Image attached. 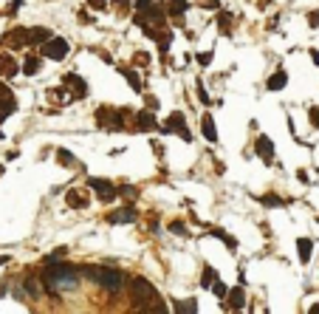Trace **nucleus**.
<instances>
[{"label": "nucleus", "mask_w": 319, "mask_h": 314, "mask_svg": "<svg viewBox=\"0 0 319 314\" xmlns=\"http://www.w3.org/2000/svg\"><path fill=\"white\" fill-rule=\"evenodd\" d=\"M40 280H43V292H48L51 297H60L62 292L79 286V269L62 261H45V272Z\"/></svg>", "instance_id": "obj_1"}, {"label": "nucleus", "mask_w": 319, "mask_h": 314, "mask_svg": "<svg viewBox=\"0 0 319 314\" xmlns=\"http://www.w3.org/2000/svg\"><path fill=\"white\" fill-rule=\"evenodd\" d=\"M127 292H130V297H133V303H136L138 312H167L164 300H161V295L155 292V286L150 283V280L130 278L127 280Z\"/></svg>", "instance_id": "obj_2"}, {"label": "nucleus", "mask_w": 319, "mask_h": 314, "mask_svg": "<svg viewBox=\"0 0 319 314\" xmlns=\"http://www.w3.org/2000/svg\"><path fill=\"white\" fill-rule=\"evenodd\" d=\"M79 275L91 278L96 286H102L110 295H119L124 289V275L119 269H110V266H79Z\"/></svg>", "instance_id": "obj_3"}, {"label": "nucleus", "mask_w": 319, "mask_h": 314, "mask_svg": "<svg viewBox=\"0 0 319 314\" xmlns=\"http://www.w3.org/2000/svg\"><path fill=\"white\" fill-rule=\"evenodd\" d=\"M124 116H130V111H124V108H99L96 111V122H99V128H105V131H124Z\"/></svg>", "instance_id": "obj_4"}, {"label": "nucleus", "mask_w": 319, "mask_h": 314, "mask_svg": "<svg viewBox=\"0 0 319 314\" xmlns=\"http://www.w3.org/2000/svg\"><path fill=\"white\" fill-rule=\"evenodd\" d=\"M161 133H175V136H181L187 145L192 142V133H190V128H187V116L181 114V111H173V114L167 116V125L164 128H158Z\"/></svg>", "instance_id": "obj_5"}, {"label": "nucleus", "mask_w": 319, "mask_h": 314, "mask_svg": "<svg viewBox=\"0 0 319 314\" xmlns=\"http://www.w3.org/2000/svg\"><path fill=\"white\" fill-rule=\"evenodd\" d=\"M71 51V45H68V40L65 37H48L43 43V57L45 60H54V62H60V60H65V54Z\"/></svg>", "instance_id": "obj_6"}, {"label": "nucleus", "mask_w": 319, "mask_h": 314, "mask_svg": "<svg viewBox=\"0 0 319 314\" xmlns=\"http://www.w3.org/2000/svg\"><path fill=\"white\" fill-rule=\"evenodd\" d=\"M88 187H91V190H96L99 201H105V204H110V201L119 198V187H116V184H110L107 178H88Z\"/></svg>", "instance_id": "obj_7"}, {"label": "nucleus", "mask_w": 319, "mask_h": 314, "mask_svg": "<svg viewBox=\"0 0 319 314\" xmlns=\"http://www.w3.org/2000/svg\"><path fill=\"white\" fill-rule=\"evenodd\" d=\"M62 88L71 94V99H74V102L88 96V82L79 77V74H65V77H62Z\"/></svg>", "instance_id": "obj_8"}, {"label": "nucleus", "mask_w": 319, "mask_h": 314, "mask_svg": "<svg viewBox=\"0 0 319 314\" xmlns=\"http://www.w3.org/2000/svg\"><path fill=\"white\" fill-rule=\"evenodd\" d=\"M133 122H136L133 128H136V131H141V133H153V131H158V128H161V125L155 122V114L150 111V108L133 116Z\"/></svg>", "instance_id": "obj_9"}, {"label": "nucleus", "mask_w": 319, "mask_h": 314, "mask_svg": "<svg viewBox=\"0 0 319 314\" xmlns=\"http://www.w3.org/2000/svg\"><path fill=\"white\" fill-rule=\"evenodd\" d=\"M14 111H17V99H14V94H11L9 85L0 82V116L6 119V116H11Z\"/></svg>", "instance_id": "obj_10"}, {"label": "nucleus", "mask_w": 319, "mask_h": 314, "mask_svg": "<svg viewBox=\"0 0 319 314\" xmlns=\"http://www.w3.org/2000/svg\"><path fill=\"white\" fill-rule=\"evenodd\" d=\"M226 303H223V309H232V312H240L243 309V303H246V292H243V286H234V289H229L226 292Z\"/></svg>", "instance_id": "obj_11"}, {"label": "nucleus", "mask_w": 319, "mask_h": 314, "mask_svg": "<svg viewBox=\"0 0 319 314\" xmlns=\"http://www.w3.org/2000/svg\"><path fill=\"white\" fill-rule=\"evenodd\" d=\"M26 34H28V28L17 26V28H11L9 34L3 37L0 43L3 45H9V48H26Z\"/></svg>", "instance_id": "obj_12"}, {"label": "nucleus", "mask_w": 319, "mask_h": 314, "mask_svg": "<svg viewBox=\"0 0 319 314\" xmlns=\"http://www.w3.org/2000/svg\"><path fill=\"white\" fill-rule=\"evenodd\" d=\"M254 153H257L266 164H271V161H274V145H271V139H268V136H257V142H254Z\"/></svg>", "instance_id": "obj_13"}, {"label": "nucleus", "mask_w": 319, "mask_h": 314, "mask_svg": "<svg viewBox=\"0 0 319 314\" xmlns=\"http://www.w3.org/2000/svg\"><path fill=\"white\" fill-rule=\"evenodd\" d=\"M65 201H68V207H74V209H85L88 204H91L88 190H79V187H74V190L65 192Z\"/></svg>", "instance_id": "obj_14"}, {"label": "nucleus", "mask_w": 319, "mask_h": 314, "mask_svg": "<svg viewBox=\"0 0 319 314\" xmlns=\"http://www.w3.org/2000/svg\"><path fill=\"white\" fill-rule=\"evenodd\" d=\"M107 221H110V224H133V221H138V212L133 207H121V209H116V212H110Z\"/></svg>", "instance_id": "obj_15"}, {"label": "nucleus", "mask_w": 319, "mask_h": 314, "mask_svg": "<svg viewBox=\"0 0 319 314\" xmlns=\"http://www.w3.org/2000/svg\"><path fill=\"white\" fill-rule=\"evenodd\" d=\"M51 37V28H45V26H34V28H28V34H26V45H43L45 40Z\"/></svg>", "instance_id": "obj_16"}, {"label": "nucleus", "mask_w": 319, "mask_h": 314, "mask_svg": "<svg viewBox=\"0 0 319 314\" xmlns=\"http://www.w3.org/2000/svg\"><path fill=\"white\" fill-rule=\"evenodd\" d=\"M17 60L11 54H0V77H17Z\"/></svg>", "instance_id": "obj_17"}, {"label": "nucleus", "mask_w": 319, "mask_h": 314, "mask_svg": "<svg viewBox=\"0 0 319 314\" xmlns=\"http://www.w3.org/2000/svg\"><path fill=\"white\" fill-rule=\"evenodd\" d=\"M201 133L207 136L212 145L217 142V128H215V119H212V114H204L201 116Z\"/></svg>", "instance_id": "obj_18"}, {"label": "nucleus", "mask_w": 319, "mask_h": 314, "mask_svg": "<svg viewBox=\"0 0 319 314\" xmlns=\"http://www.w3.org/2000/svg\"><path fill=\"white\" fill-rule=\"evenodd\" d=\"M288 85V74H285L283 68H277L271 77H268V82H266V88L268 91H283V88Z\"/></svg>", "instance_id": "obj_19"}, {"label": "nucleus", "mask_w": 319, "mask_h": 314, "mask_svg": "<svg viewBox=\"0 0 319 314\" xmlns=\"http://www.w3.org/2000/svg\"><path fill=\"white\" fill-rule=\"evenodd\" d=\"M40 68H43V57H37V54H26V60H23V74H26V77H34Z\"/></svg>", "instance_id": "obj_20"}, {"label": "nucleus", "mask_w": 319, "mask_h": 314, "mask_svg": "<svg viewBox=\"0 0 319 314\" xmlns=\"http://www.w3.org/2000/svg\"><path fill=\"white\" fill-rule=\"evenodd\" d=\"M297 252H300V263H308L314 255V241L311 238H297Z\"/></svg>", "instance_id": "obj_21"}, {"label": "nucleus", "mask_w": 319, "mask_h": 314, "mask_svg": "<svg viewBox=\"0 0 319 314\" xmlns=\"http://www.w3.org/2000/svg\"><path fill=\"white\" fill-rule=\"evenodd\" d=\"M57 164L65 167V170H74V167H79V161H77V156H74L71 150L60 148V150H57Z\"/></svg>", "instance_id": "obj_22"}, {"label": "nucleus", "mask_w": 319, "mask_h": 314, "mask_svg": "<svg viewBox=\"0 0 319 314\" xmlns=\"http://www.w3.org/2000/svg\"><path fill=\"white\" fill-rule=\"evenodd\" d=\"M167 14H173V17H184L187 9H190V0H167Z\"/></svg>", "instance_id": "obj_23"}, {"label": "nucleus", "mask_w": 319, "mask_h": 314, "mask_svg": "<svg viewBox=\"0 0 319 314\" xmlns=\"http://www.w3.org/2000/svg\"><path fill=\"white\" fill-rule=\"evenodd\" d=\"M45 99H54V102H60V105L74 102V99H71V94L65 91V88H51V91H45Z\"/></svg>", "instance_id": "obj_24"}, {"label": "nucleus", "mask_w": 319, "mask_h": 314, "mask_svg": "<svg viewBox=\"0 0 319 314\" xmlns=\"http://www.w3.org/2000/svg\"><path fill=\"white\" fill-rule=\"evenodd\" d=\"M217 28H220V34H223V37L232 34V14L220 11V14H217Z\"/></svg>", "instance_id": "obj_25"}, {"label": "nucleus", "mask_w": 319, "mask_h": 314, "mask_svg": "<svg viewBox=\"0 0 319 314\" xmlns=\"http://www.w3.org/2000/svg\"><path fill=\"white\" fill-rule=\"evenodd\" d=\"M23 286H26V292L31 297H40V295H43V286H37V278H26V280H23Z\"/></svg>", "instance_id": "obj_26"}, {"label": "nucleus", "mask_w": 319, "mask_h": 314, "mask_svg": "<svg viewBox=\"0 0 319 314\" xmlns=\"http://www.w3.org/2000/svg\"><path fill=\"white\" fill-rule=\"evenodd\" d=\"M175 312H187V314H195L198 312V306H195V300H178V303H175Z\"/></svg>", "instance_id": "obj_27"}, {"label": "nucleus", "mask_w": 319, "mask_h": 314, "mask_svg": "<svg viewBox=\"0 0 319 314\" xmlns=\"http://www.w3.org/2000/svg\"><path fill=\"white\" fill-rule=\"evenodd\" d=\"M215 280H217V272L212 269V266H207V269H204V275H201V286L207 289V286H212Z\"/></svg>", "instance_id": "obj_28"}, {"label": "nucleus", "mask_w": 319, "mask_h": 314, "mask_svg": "<svg viewBox=\"0 0 319 314\" xmlns=\"http://www.w3.org/2000/svg\"><path fill=\"white\" fill-rule=\"evenodd\" d=\"M121 74L127 77V82H130V88H133V91H141V79H138V74H136V71H130V68H121Z\"/></svg>", "instance_id": "obj_29"}, {"label": "nucleus", "mask_w": 319, "mask_h": 314, "mask_svg": "<svg viewBox=\"0 0 319 314\" xmlns=\"http://www.w3.org/2000/svg\"><path fill=\"white\" fill-rule=\"evenodd\" d=\"M170 232H175L178 238H190V229H187L184 221H173V224H170Z\"/></svg>", "instance_id": "obj_30"}, {"label": "nucleus", "mask_w": 319, "mask_h": 314, "mask_svg": "<svg viewBox=\"0 0 319 314\" xmlns=\"http://www.w3.org/2000/svg\"><path fill=\"white\" fill-rule=\"evenodd\" d=\"M215 238H220V241H223V244L229 246V249H237V241H234L232 235H226L223 229H215Z\"/></svg>", "instance_id": "obj_31"}, {"label": "nucleus", "mask_w": 319, "mask_h": 314, "mask_svg": "<svg viewBox=\"0 0 319 314\" xmlns=\"http://www.w3.org/2000/svg\"><path fill=\"white\" fill-rule=\"evenodd\" d=\"M195 60H198L201 65H212V60H215V54H212V51H201L198 57H195Z\"/></svg>", "instance_id": "obj_32"}, {"label": "nucleus", "mask_w": 319, "mask_h": 314, "mask_svg": "<svg viewBox=\"0 0 319 314\" xmlns=\"http://www.w3.org/2000/svg\"><path fill=\"white\" fill-rule=\"evenodd\" d=\"M133 65H141V68H147V65H150V57H147L144 51H138L136 57H133Z\"/></svg>", "instance_id": "obj_33"}, {"label": "nucleus", "mask_w": 319, "mask_h": 314, "mask_svg": "<svg viewBox=\"0 0 319 314\" xmlns=\"http://www.w3.org/2000/svg\"><path fill=\"white\" fill-rule=\"evenodd\" d=\"M110 6H113L116 11H121V14H124V11L130 9V0H110Z\"/></svg>", "instance_id": "obj_34"}, {"label": "nucleus", "mask_w": 319, "mask_h": 314, "mask_svg": "<svg viewBox=\"0 0 319 314\" xmlns=\"http://www.w3.org/2000/svg\"><path fill=\"white\" fill-rule=\"evenodd\" d=\"M198 102L201 105H209V94H207V88H204V82L198 79Z\"/></svg>", "instance_id": "obj_35"}, {"label": "nucleus", "mask_w": 319, "mask_h": 314, "mask_svg": "<svg viewBox=\"0 0 319 314\" xmlns=\"http://www.w3.org/2000/svg\"><path fill=\"white\" fill-rule=\"evenodd\" d=\"M263 204H266V207H280V204H283V198H277V195H263Z\"/></svg>", "instance_id": "obj_36"}, {"label": "nucleus", "mask_w": 319, "mask_h": 314, "mask_svg": "<svg viewBox=\"0 0 319 314\" xmlns=\"http://www.w3.org/2000/svg\"><path fill=\"white\" fill-rule=\"evenodd\" d=\"M209 289H212L217 297H223V295H226V283H223V280H215V283H212Z\"/></svg>", "instance_id": "obj_37"}, {"label": "nucleus", "mask_w": 319, "mask_h": 314, "mask_svg": "<svg viewBox=\"0 0 319 314\" xmlns=\"http://www.w3.org/2000/svg\"><path fill=\"white\" fill-rule=\"evenodd\" d=\"M88 6L96 11H107V0H88Z\"/></svg>", "instance_id": "obj_38"}, {"label": "nucleus", "mask_w": 319, "mask_h": 314, "mask_svg": "<svg viewBox=\"0 0 319 314\" xmlns=\"http://www.w3.org/2000/svg\"><path fill=\"white\" fill-rule=\"evenodd\" d=\"M308 119H311V125H314V128L319 131V108H317V105H314V108L308 111Z\"/></svg>", "instance_id": "obj_39"}, {"label": "nucleus", "mask_w": 319, "mask_h": 314, "mask_svg": "<svg viewBox=\"0 0 319 314\" xmlns=\"http://www.w3.org/2000/svg\"><path fill=\"white\" fill-rule=\"evenodd\" d=\"M201 9H220V0H198Z\"/></svg>", "instance_id": "obj_40"}, {"label": "nucleus", "mask_w": 319, "mask_h": 314, "mask_svg": "<svg viewBox=\"0 0 319 314\" xmlns=\"http://www.w3.org/2000/svg\"><path fill=\"white\" fill-rule=\"evenodd\" d=\"M308 26L311 28H319V11H311V14H308Z\"/></svg>", "instance_id": "obj_41"}, {"label": "nucleus", "mask_w": 319, "mask_h": 314, "mask_svg": "<svg viewBox=\"0 0 319 314\" xmlns=\"http://www.w3.org/2000/svg\"><path fill=\"white\" fill-rule=\"evenodd\" d=\"M150 3H153V0H138V3H136V9H138V11H144L147 6H150Z\"/></svg>", "instance_id": "obj_42"}, {"label": "nucleus", "mask_w": 319, "mask_h": 314, "mask_svg": "<svg viewBox=\"0 0 319 314\" xmlns=\"http://www.w3.org/2000/svg\"><path fill=\"white\" fill-rule=\"evenodd\" d=\"M147 108H150V111H155V108H158V102H155V96H147Z\"/></svg>", "instance_id": "obj_43"}, {"label": "nucleus", "mask_w": 319, "mask_h": 314, "mask_svg": "<svg viewBox=\"0 0 319 314\" xmlns=\"http://www.w3.org/2000/svg\"><path fill=\"white\" fill-rule=\"evenodd\" d=\"M311 57H314V62L319 65V51H311Z\"/></svg>", "instance_id": "obj_44"}, {"label": "nucleus", "mask_w": 319, "mask_h": 314, "mask_svg": "<svg viewBox=\"0 0 319 314\" xmlns=\"http://www.w3.org/2000/svg\"><path fill=\"white\" fill-rule=\"evenodd\" d=\"M311 314H319V303H317V306H311Z\"/></svg>", "instance_id": "obj_45"}, {"label": "nucleus", "mask_w": 319, "mask_h": 314, "mask_svg": "<svg viewBox=\"0 0 319 314\" xmlns=\"http://www.w3.org/2000/svg\"><path fill=\"white\" fill-rule=\"evenodd\" d=\"M6 261H9V258H0V266H3V263H6Z\"/></svg>", "instance_id": "obj_46"}, {"label": "nucleus", "mask_w": 319, "mask_h": 314, "mask_svg": "<svg viewBox=\"0 0 319 314\" xmlns=\"http://www.w3.org/2000/svg\"><path fill=\"white\" fill-rule=\"evenodd\" d=\"M0 295H6V289H0Z\"/></svg>", "instance_id": "obj_47"}, {"label": "nucleus", "mask_w": 319, "mask_h": 314, "mask_svg": "<svg viewBox=\"0 0 319 314\" xmlns=\"http://www.w3.org/2000/svg\"><path fill=\"white\" fill-rule=\"evenodd\" d=\"M0 139H3V131H0Z\"/></svg>", "instance_id": "obj_48"}]
</instances>
